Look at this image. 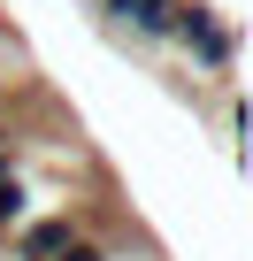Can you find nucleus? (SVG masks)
<instances>
[{"mask_svg":"<svg viewBox=\"0 0 253 261\" xmlns=\"http://www.w3.org/2000/svg\"><path fill=\"white\" fill-rule=\"evenodd\" d=\"M169 31H177V39H184L207 69H222V62H230V46H238V39L215 23V8H177V23H169Z\"/></svg>","mask_w":253,"mask_h":261,"instance_id":"nucleus-1","label":"nucleus"},{"mask_svg":"<svg viewBox=\"0 0 253 261\" xmlns=\"http://www.w3.org/2000/svg\"><path fill=\"white\" fill-rule=\"evenodd\" d=\"M69 246H77L69 215H54V223H31V230H23V261H62Z\"/></svg>","mask_w":253,"mask_h":261,"instance_id":"nucleus-2","label":"nucleus"},{"mask_svg":"<svg viewBox=\"0 0 253 261\" xmlns=\"http://www.w3.org/2000/svg\"><path fill=\"white\" fill-rule=\"evenodd\" d=\"M115 16H123V23H138V31H154V39H169L177 0H115Z\"/></svg>","mask_w":253,"mask_h":261,"instance_id":"nucleus-3","label":"nucleus"},{"mask_svg":"<svg viewBox=\"0 0 253 261\" xmlns=\"http://www.w3.org/2000/svg\"><path fill=\"white\" fill-rule=\"evenodd\" d=\"M16 215H23V185H16V177H0V223H16Z\"/></svg>","mask_w":253,"mask_h":261,"instance_id":"nucleus-4","label":"nucleus"},{"mask_svg":"<svg viewBox=\"0 0 253 261\" xmlns=\"http://www.w3.org/2000/svg\"><path fill=\"white\" fill-rule=\"evenodd\" d=\"M62 261H100V246H69V253H62Z\"/></svg>","mask_w":253,"mask_h":261,"instance_id":"nucleus-5","label":"nucleus"},{"mask_svg":"<svg viewBox=\"0 0 253 261\" xmlns=\"http://www.w3.org/2000/svg\"><path fill=\"white\" fill-rule=\"evenodd\" d=\"M0 177H8V139H0Z\"/></svg>","mask_w":253,"mask_h":261,"instance_id":"nucleus-6","label":"nucleus"}]
</instances>
